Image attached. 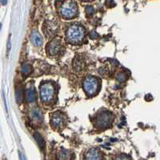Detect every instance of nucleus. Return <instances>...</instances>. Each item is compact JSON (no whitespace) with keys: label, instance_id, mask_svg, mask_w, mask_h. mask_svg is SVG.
Returning a JSON list of instances; mask_svg holds the SVG:
<instances>
[{"label":"nucleus","instance_id":"1","mask_svg":"<svg viewBox=\"0 0 160 160\" xmlns=\"http://www.w3.org/2000/svg\"><path fill=\"white\" fill-rule=\"evenodd\" d=\"M85 37V29L78 24H73L68 28L67 38L71 43H79Z\"/></svg>","mask_w":160,"mask_h":160},{"label":"nucleus","instance_id":"2","mask_svg":"<svg viewBox=\"0 0 160 160\" xmlns=\"http://www.w3.org/2000/svg\"><path fill=\"white\" fill-rule=\"evenodd\" d=\"M59 12L63 18H72L78 15V8L74 0H63L60 4Z\"/></svg>","mask_w":160,"mask_h":160},{"label":"nucleus","instance_id":"3","mask_svg":"<svg viewBox=\"0 0 160 160\" xmlns=\"http://www.w3.org/2000/svg\"><path fill=\"white\" fill-rule=\"evenodd\" d=\"M55 88L51 82H44L40 86V97L46 103L51 102L55 98Z\"/></svg>","mask_w":160,"mask_h":160},{"label":"nucleus","instance_id":"4","mask_svg":"<svg viewBox=\"0 0 160 160\" xmlns=\"http://www.w3.org/2000/svg\"><path fill=\"white\" fill-rule=\"evenodd\" d=\"M98 86H99V82L95 77H88L83 82L84 91L89 95H93L96 94L98 90Z\"/></svg>","mask_w":160,"mask_h":160},{"label":"nucleus","instance_id":"5","mask_svg":"<svg viewBox=\"0 0 160 160\" xmlns=\"http://www.w3.org/2000/svg\"><path fill=\"white\" fill-rule=\"evenodd\" d=\"M113 120V115L111 113L108 111H103L100 113L96 117L95 119V125L99 128H106L111 126Z\"/></svg>","mask_w":160,"mask_h":160},{"label":"nucleus","instance_id":"6","mask_svg":"<svg viewBox=\"0 0 160 160\" xmlns=\"http://www.w3.org/2000/svg\"><path fill=\"white\" fill-rule=\"evenodd\" d=\"M66 118L63 115H62L59 112L54 113L51 116V123L53 128H60L65 124Z\"/></svg>","mask_w":160,"mask_h":160},{"label":"nucleus","instance_id":"7","mask_svg":"<svg viewBox=\"0 0 160 160\" xmlns=\"http://www.w3.org/2000/svg\"><path fill=\"white\" fill-rule=\"evenodd\" d=\"M47 50H48V52L50 55H58L60 50H61V42L57 39L52 40L48 44Z\"/></svg>","mask_w":160,"mask_h":160},{"label":"nucleus","instance_id":"8","mask_svg":"<svg viewBox=\"0 0 160 160\" xmlns=\"http://www.w3.org/2000/svg\"><path fill=\"white\" fill-rule=\"evenodd\" d=\"M57 26L55 25L52 22H47L44 25V31H45V35L48 36H51L53 34L56 33Z\"/></svg>","mask_w":160,"mask_h":160},{"label":"nucleus","instance_id":"9","mask_svg":"<svg viewBox=\"0 0 160 160\" xmlns=\"http://www.w3.org/2000/svg\"><path fill=\"white\" fill-rule=\"evenodd\" d=\"M87 159H101L102 158V154L98 150L95 149V148H92V149L89 150V151L87 154L86 156Z\"/></svg>","mask_w":160,"mask_h":160},{"label":"nucleus","instance_id":"10","mask_svg":"<svg viewBox=\"0 0 160 160\" xmlns=\"http://www.w3.org/2000/svg\"><path fill=\"white\" fill-rule=\"evenodd\" d=\"M31 42L36 47H40L43 43V39H42L39 33L37 32V31H33L32 34H31Z\"/></svg>","mask_w":160,"mask_h":160},{"label":"nucleus","instance_id":"11","mask_svg":"<svg viewBox=\"0 0 160 160\" xmlns=\"http://www.w3.org/2000/svg\"><path fill=\"white\" fill-rule=\"evenodd\" d=\"M84 61L82 58H75V59L74 60V63H73V67H74V69L75 71H82L84 68Z\"/></svg>","mask_w":160,"mask_h":160},{"label":"nucleus","instance_id":"12","mask_svg":"<svg viewBox=\"0 0 160 160\" xmlns=\"http://www.w3.org/2000/svg\"><path fill=\"white\" fill-rule=\"evenodd\" d=\"M26 95H27V100L29 102H34L36 101V93L34 88H28L26 92Z\"/></svg>","mask_w":160,"mask_h":160},{"label":"nucleus","instance_id":"13","mask_svg":"<svg viewBox=\"0 0 160 160\" xmlns=\"http://www.w3.org/2000/svg\"><path fill=\"white\" fill-rule=\"evenodd\" d=\"M34 137H35V140L37 141V142H38V146L41 148V149L43 150L44 148H45V141H44L42 135H40L39 133L35 132V134H34Z\"/></svg>","mask_w":160,"mask_h":160},{"label":"nucleus","instance_id":"14","mask_svg":"<svg viewBox=\"0 0 160 160\" xmlns=\"http://www.w3.org/2000/svg\"><path fill=\"white\" fill-rule=\"evenodd\" d=\"M31 118L35 121H41L42 119V114L38 109H35L31 112Z\"/></svg>","mask_w":160,"mask_h":160},{"label":"nucleus","instance_id":"15","mask_svg":"<svg viewBox=\"0 0 160 160\" xmlns=\"http://www.w3.org/2000/svg\"><path fill=\"white\" fill-rule=\"evenodd\" d=\"M32 72V68L31 66L28 63H24L22 66V73L24 76H28V75Z\"/></svg>","mask_w":160,"mask_h":160},{"label":"nucleus","instance_id":"16","mask_svg":"<svg viewBox=\"0 0 160 160\" xmlns=\"http://www.w3.org/2000/svg\"><path fill=\"white\" fill-rule=\"evenodd\" d=\"M15 96H16V101L18 103H21L23 100V91L21 88H17L15 91Z\"/></svg>","mask_w":160,"mask_h":160},{"label":"nucleus","instance_id":"17","mask_svg":"<svg viewBox=\"0 0 160 160\" xmlns=\"http://www.w3.org/2000/svg\"><path fill=\"white\" fill-rule=\"evenodd\" d=\"M60 158H62V159H68V158H71V154L69 153V151H66V150H62L60 153Z\"/></svg>","mask_w":160,"mask_h":160},{"label":"nucleus","instance_id":"18","mask_svg":"<svg viewBox=\"0 0 160 160\" xmlns=\"http://www.w3.org/2000/svg\"><path fill=\"white\" fill-rule=\"evenodd\" d=\"M95 13V8L91 7V6H88L86 8V14H87V16L89 17L91 16Z\"/></svg>","mask_w":160,"mask_h":160},{"label":"nucleus","instance_id":"19","mask_svg":"<svg viewBox=\"0 0 160 160\" xmlns=\"http://www.w3.org/2000/svg\"><path fill=\"white\" fill-rule=\"evenodd\" d=\"M127 78H128V76H127V75L123 72L118 73V75H117V79H118L119 82H124V81H126Z\"/></svg>","mask_w":160,"mask_h":160},{"label":"nucleus","instance_id":"20","mask_svg":"<svg viewBox=\"0 0 160 160\" xmlns=\"http://www.w3.org/2000/svg\"><path fill=\"white\" fill-rule=\"evenodd\" d=\"M10 50H11V35H10V38L8 39V53L10 52Z\"/></svg>","mask_w":160,"mask_h":160},{"label":"nucleus","instance_id":"21","mask_svg":"<svg viewBox=\"0 0 160 160\" xmlns=\"http://www.w3.org/2000/svg\"><path fill=\"white\" fill-rule=\"evenodd\" d=\"M7 2H8V0H1V3H2V5H6Z\"/></svg>","mask_w":160,"mask_h":160},{"label":"nucleus","instance_id":"22","mask_svg":"<svg viewBox=\"0 0 160 160\" xmlns=\"http://www.w3.org/2000/svg\"><path fill=\"white\" fill-rule=\"evenodd\" d=\"M130 157H128V156H127V157H124V156H121V157H118V158H129Z\"/></svg>","mask_w":160,"mask_h":160},{"label":"nucleus","instance_id":"23","mask_svg":"<svg viewBox=\"0 0 160 160\" xmlns=\"http://www.w3.org/2000/svg\"><path fill=\"white\" fill-rule=\"evenodd\" d=\"M83 1H90V0H83Z\"/></svg>","mask_w":160,"mask_h":160}]
</instances>
